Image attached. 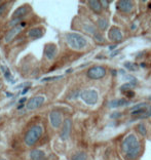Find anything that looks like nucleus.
I'll return each instance as SVG.
<instances>
[{
    "instance_id": "1",
    "label": "nucleus",
    "mask_w": 151,
    "mask_h": 160,
    "mask_svg": "<svg viewBox=\"0 0 151 160\" xmlns=\"http://www.w3.org/2000/svg\"><path fill=\"white\" fill-rule=\"evenodd\" d=\"M121 149L125 158L129 160L138 158L141 154V144L134 134H130L125 137L121 144Z\"/></svg>"
},
{
    "instance_id": "2",
    "label": "nucleus",
    "mask_w": 151,
    "mask_h": 160,
    "mask_svg": "<svg viewBox=\"0 0 151 160\" xmlns=\"http://www.w3.org/2000/svg\"><path fill=\"white\" fill-rule=\"evenodd\" d=\"M65 39H66L68 46L73 51H83L87 46V40L85 39L83 35L79 33H74V32L67 33L65 35Z\"/></svg>"
},
{
    "instance_id": "3",
    "label": "nucleus",
    "mask_w": 151,
    "mask_h": 160,
    "mask_svg": "<svg viewBox=\"0 0 151 160\" xmlns=\"http://www.w3.org/2000/svg\"><path fill=\"white\" fill-rule=\"evenodd\" d=\"M42 134H43V128H42V126L39 125V124H35V125L30 127L26 134H25L24 143L28 147L34 146V145L39 141L40 137H42Z\"/></svg>"
},
{
    "instance_id": "4",
    "label": "nucleus",
    "mask_w": 151,
    "mask_h": 160,
    "mask_svg": "<svg viewBox=\"0 0 151 160\" xmlns=\"http://www.w3.org/2000/svg\"><path fill=\"white\" fill-rule=\"evenodd\" d=\"M80 97H81V100L85 104L93 106V105L97 104L98 99H99V94H98V92L95 89H85V91H81Z\"/></svg>"
},
{
    "instance_id": "5",
    "label": "nucleus",
    "mask_w": 151,
    "mask_h": 160,
    "mask_svg": "<svg viewBox=\"0 0 151 160\" xmlns=\"http://www.w3.org/2000/svg\"><path fill=\"white\" fill-rule=\"evenodd\" d=\"M106 73H107V71H106V69H105V67H103V66H94V67H92V68L89 69L87 75V77H89L90 79L98 80V79L104 78Z\"/></svg>"
},
{
    "instance_id": "6",
    "label": "nucleus",
    "mask_w": 151,
    "mask_h": 160,
    "mask_svg": "<svg viewBox=\"0 0 151 160\" xmlns=\"http://www.w3.org/2000/svg\"><path fill=\"white\" fill-rule=\"evenodd\" d=\"M44 102H45V97L43 96L33 97L28 100V102L26 104V108L28 111H32V110H35L39 108V107H41Z\"/></svg>"
},
{
    "instance_id": "7",
    "label": "nucleus",
    "mask_w": 151,
    "mask_h": 160,
    "mask_svg": "<svg viewBox=\"0 0 151 160\" xmlns=\"http://www.w3.org/2000/svg\"><path fill=\"white\" fill-rule=\"evenodd\" d=\"M151 111V106L147 103H140L137 104L131 109V114L135 116H140L142 114H145L147 112Z\"/></svg>"
},
{
    "instance_id": "8",
    "label": "nucleus",
    "mask_w": 151,
    "mask_h": 160,
    "mask_svg": "<svg viewBox=\"0 0 151 160\" xmlns=\"http://www.w3.org/2000/svg\"><path fill=\"white\" fill-rule=\"evenodd\" d=\"M49 122L50 125H52L54 128H60L61 125H63V117L62 114L58 111H52L49 113Z\"/></svg>"
},
{
    "instance_id": "9",
    "label": "nucleus",
    "mask_w": 151,
    "mask_h": 160,
    "mask_svg": "<svg viewBox=\"0 0 151 160\" xmlns=\"http://www.w3.org/2000/svg\"><path fill=\"white\" fill-rule=\"evenodd\" d=\"M71 129H72V121L70 119H65L63 122L62 129L60 132V137H61L62 141H67L70 137L71 134Z\"/></svg>"
},
{
    "instance_id": "10",
    "label": "nucleus",
    "mask_w": 151,
    "mask_h": 160,
    "mask_svg": "<svg viewBox=\"0 0 151 160\" xmlns=\"http://www.w3.org/2000/svg\"><path fill=\"white\" fill-rule=\"evenodd\" d=\"M58 54V47L56 44L49 43L44 47V56L49 61H54Z\"/></svg>"
},
{
    "instance_id": "11",
    "label": "nucleus",
    "mask_w": 151,
    "mask_h": 160,
    "mask_svg": "<svg viewBox=\"0 0 151 160\" xmlns=\"http://www.w3.org/2000/svg\"><path fill=\"white\" fill-rule=\"evenodd\" d=\"M122 38H123V36H122L121 31H120L117 27H112V28H110V30L108 31V39H109L110 41L116 42L117 43V42L121 41Z\"/></svg>"
},
{
    "instance_id": "12",
    "label": "nucleus",
    "mask_w": 151,
    "mask_h": 160,
    "mask_svg": "<svg viewBox=\"0 0 151 160\" xmlns=\"http://www.w3.org/2000/svg\"><path fill=\"white\" fill-rule=\"evenodd\" d=\"M133 7H134V4L130 0H120V1H118L116 3V8L118 11L123 12V14H129V12H131Z\"/></svg>"
},
{
    "instance_id": "13",
    "label": "nucleus",
    "mask_w": 151,
    "mask_h": 160,
    "mask_svg": "<svg viewBox=\"0 0 151 160\" xmlns=\"http://www.w3.org/2000/svg\"><path fill=\"white\" fill-rule=\"evenodd\" d=\"M22 29H23V27L17 26V27H14V28H11V30H9V31L6 33L5 37H4V41H5V43H9V42H11L12 40L17 36V35L21 33Z\"/></svg>"
},
{
    "instance_id": "14",
    "label": "nucleus",
    "mask_w": 151,
    "mask_h": 160,
    "mask_svg": "<svg viewBox=\"0 0 151 160\" xmlns=\"http://www.w3.org/2000/svg\"><path fill=\"white\" fill-rule=\"evenodd\" d=\"M29 12V7L28 5H22L17 7L16 11L12 14V19H22L23 17L27 16Z\"/></svg>"
},
{
    "instance_id": "15",
    "label": "nucleus",
    "mask_w": 151,
    "mask_h": 160,
    "mask_svg": "<svg viewBox=\"0 0 151 160\" xmlns=\"http://www.w3.org/2000/svg\"><path fill=\"white\" fill-rule=\"evenodd\" d=\"M44 34V29L41 28V27H36V28H32L30 29L28 32H27V36L30 37V38H40L42 37Z\"/></svg>"
},
{
    "instance_id": "16",
    "label": "nucleus",
    "mask_w": 151,
    "mask_h": 160,
    "mask_svg": "<svg viewBox=\"0 0 151 160\" xmlns=\"http://www.w3.org/2000/svg\"><path fill=\"white\" fill-rule=\"evenodd\" d=\"M29 156L31 160H45V153L42 150H39V149L31 150Z\"/></svg>"
},
{
    "instance_id": "17",
    "label": "nucleus",
    "mask_w": 151,
    "mask_h": 160,
    "mask_svg": "<svg viewBox=\"0 0 151 160\" xmlns=\"http://www.w3.org/2000/svg\"><path fill=\"white\" fill-rule=\"evenodd\" d=\"M130 102L125 99H115L112 100L108 103V106L109 108H119V107H123V106H127L129 105Z\"/></svg>"
},
{
    "instance_id": "18",
    "label": "nucleus",
    "mask_w": 151,
    "mask_h": 160,
    "mask_svg": "<svg viewBox=\"0 0 151 160\" xmlns=\"http://www.w3.org/2000/svg\"><path fill=\"white\" fill-rule=\"evenodd\" d=\"M89 6L93 11L96 14H101L102 11V5H101V2L99 0H90L89 1Z\"/></svg>"
},
{
    "instance_id": "19",
    "label": "nucleus",
    "mask_w": 151,
    "mask_h": 160,
    "mask_svg": "<svg viewBox=\"0 0 151 160\" xmlns=\"http://www.w3.org/2000/svg\"><path fill=\"white\" fill-rule=\"evenodd\" d=\"M97 25L101 31H105L108 28V20L105 17H100L97 21Z\"/></svg>"
},
{
    "instance_id": "20",
    "label": "nucleus",
    "mask_w": 151,
    "mask_h": 160,
    "mask_svg": "<svg viewBox=\"0 0 151 160\" xmlns=\"http://www.w3.org/2000/svg\"><path fill=\"white\" fill-rule=\"evenodd\" d=\"M71 160H87V154L84 152H77L72 155Z\"/></svg>"
},
{
    "instance_id": "21",
    "label": "nucleus",
    "mask_w": 151,
    "mask_h": 160,
    "mask_svg": "<svg viewBox=\"0 0 151 160\" xmlns=\"http://www.w3.org/2000/svg\"><path fill=\"white\" fill-rule=\"evenodd\" d=\"M83 29H84V31L87 32V33H89L90 35H94L97 33V29L95 28V26L94 25H92V24H85L84 26H83Z\"/></svg>"
},
{
    "instance_id": "22",
    "label": "nucleus",
    "mask_w": 151,
    "mask_h": 160,
    "mask_svg": "<svg viewBox=\"0 0 151 160\" xmlns=\"http://www.w3.org/2000/svg\"><path fill=\"white\" fill-rule=\"evenodd\" d=\"M136 128H137L138 132H139L141 136H142V137H146V134H147V128H146V125H145L144 123H142V122H141V123L138 124Z\"/></svg>"
},
{
    "instance_id": "23",
    "label": "nucleus",
    "mask_w": 151,
    "mask_h": 160,
    "mask_svg": "<svg viewBox=\"0 0 151 160\" xmlns=\"http://www.w3.org/2000/svg\"><path fill=\"white\" fill-rule=\"evenodd\" d=\"M1 70L3 71L4 77L6 78V80H8L9 82H14V81H12V76H11V72H9V70L7 68H4V67H2V66H1Z\"/></svg>"
},
{
    "instance_id": "24",
    "label": "nucleus",
    "mask_w": 151,
    "mask_h": 160,
    "mask_svg": "<svg viewBox=\"0 0 151 160\" xmlns=\"http://www.w3.org/2000/svg\"><path fill=\"white\" fill-rule=\"evenodd\" d=\"M124 68L130 70V71H136L138 69V66L134 63H131V62H125L124 63Z\"/></svg>"
},
{
    "instance_id": "25",
    "label": "nucleus",
    "mask_w": 151,
    "mask_h": 160,
    "mask_svg": "<svg viewBox=\"0 0 151 160\" xmlns=\"http://www.w3.org/2000/svg\"><path fill=\"white\" fill-rule=\"evenodd\" d=\"M94 39L96 42H98V43H104L105 42L104 37H103V35L101 34L100 32H97V33L94 35Z\"/></svg>"
},
{
    "instance_id": "26",
    "label": "nucleus",
    "mask_w": 151,
    "mask_h": 160,
    "mask_svg": "<svg viewBox=\"0 0 151 160\" xmlns=\"http://www.w3.org/2000/svg\"><path fill=\"white\" fill-rule=\"evenodd\" d=\"M134 86L133 85L132 83H130V82H127V83H125V84H123V85H121L120 86V91L121 92H127V91H131V88Z\"/></svg>"
},
{
    "instance_id": "27",
    "label": "nucleus",
    "mask_w": 151,
    "mask_h": 160,
    "mask_svg": "<svg viewBox=\"0 0 151 160\" xmlns=\"http://www.w3.org/2000/svg\"><path fill=\"white\" fill-rule=\"evenodd\" d=\"M80 92L79 91H73L72 94H70L69 96H68V100H75V99H77L78 97H80Z\"/></svg>"
},
{
    "instance_id": "28",
    "label": "nucleus",
    "mask_w": 151,
    "mask_h": 160,
    "mask_svg": "<svg viewBox=\"0 0 151 160\" xmlns=\"http://www.w3.org/2000/svg\"><path fill=\"white\" fill-rule=\"evenodd\" d=\"M21 20L22 19H12L11 22H9L8 26L11 27V28H14V27H17V25L19 23H21Z\"/></svg>"
},
{
    "instance_id": "29",
    "label": "nucleus",
    "mask_w": 151,
    "mask_h": 160,
    "mask_svg": "<svg viewBox=\"0 0 151 160\" xmlns=\"http://www.w3.org/2000/svg\"><path fill=\"white\" fill-rule=\"evenodd\" d=\"M63 76H54V77H46L44 78L42 81H52V80H57V79H61Z\"/></svg>"
},
{
    "instance_id": "30",
    "label": "nucleus",
    "mask_w": 151,
    "mask_h": 160,
    "mask_svg": "<svg viewBox=\"0 0 151 160\" xmlns=\"http://www.w3.org/2000/svg\"><path fill=\"white\" fill-rule=\"evenodd\" d=\"M101 5H102V7H104V8H108L109 7V4L110 2L107 1V0H101Z\"/></svg>"
},
{
    "instance_id": "31",
    "label": "nucleus",
    "mask_w": 151,
    "mask_h": 160,
    "mask_svg": "<svg viewBox=\"0 0 151 160\" xmlns=\"http://www.w3.org/2000/svg\"><path fill=\"white\" fill-rule=\"evenodd\" d=\"M149 117H151V111L147 112V113H145V114L140 115V116H138V118H139V119H142V118H149Z\"/></svg>"
},
{
    "instance_id": "32",
    "label": "nucleus",
    "mask_w": 151,
    "mask_h": 160,
    "mask_svg": "<svg viewBox=\"0 0 151 160\" xmlns=\"http://www.w3.org/2000/svg\"><path fill=\"white\" fill-rule=\"evenodd\" d=\"M124 94H125V97H129V99H132V97H135V92L133 91H129L124 92Z\"/></svg>"
},
{
    "instance_id": "33",
    "label": "nucleus",
    "mask_w": 151,
    "mask_h": 160,
    "mask_svg": "<svg viewBox=\"0 0 151 160\" xmlns=\"http://www.w3.org/2000/svg\"><path fill=\"white\" fill-rule=\"evenodd\" d=\"M6 6H7L6 3H3V4H1V5H0V17L3 14V12H4V11H5Z\"/></svg>"
},
{
    "instance_id": "34",
    "label": "nucleus",
    "mask_w": 151,
    "mask_h": 160,
    "mask_svg": "<svg viewBox=\"0 0 151 160\" xmlns=\"http://www.w3.org/2000/svg\"><path fill=\"white\" fill-rule=\"evenodd\" d=\"M121 116V113L120 112H115L114 114H111V118H119V117Z\"/></svg>"
},
{
    "instance_id": "35",
    "label": "nucleus",
    "mask_w": 151,
    "mask_h": 160,
    "mask_svg": "<svg viewBox=\"0 0 151 160\" xmlns=\"http://www.w3.org/2000/svg\"><path fill=\"white\" fill-rule=\"evenodd\" d=\"M117 47V44H113V45H110L109 46V51H114L115 48Z\"/></svg>"
},
{
    "instance_id": "36",
    "label": "nucleus",
    "mask_w": 151,
    "mask_h": 160,
    "mask_svg": "<svg viewBox=\"0 0 151 160\" xmlns=\"http://www.w3.org/2000/svg\"><path fill=\"white\" fill-rule=\"evenodd\" d=\"M25 101H26V97H24V99H21V100H20V103L22 104V103H24Z\"/></svg>"
},
{
    "instance_id": "37",
    "label": "nucleus",
    "mask_w": 151,
    "mask_h": 160,
    "mask_svg": "<svg viewBox=\"0 0 151 160\" xmlns=\"http://www.w3.org/2000/svg\"><path fill=\"white\" fill-rule=\"evenodd\" d=\"M140 66H141V67H146V65H145V63H141Z\"/></svg>"
},
{
    "instance_id": "38",
    "label": "nucleus",
    "mask_w": 151,
    "mask_h": 160,
    "mask_svg": "<svg viewBox=\"0 0 151 160\" xmlns=\"http://www.w3.org/2000/svg\"><path fill=\"white\" fill-rule=\"evenodd\" d=\"M1 87H2V83L0 82V88H1Z\"/></svg>"
},
{
    "instance_id": "39",
    "label": "nucleus",
    "mask_w": 151,
    "mask_h": 160,
    "mask_svg": "<svg viewBox=\"0 0 151 160\" xmlns=\"http://www.w3.org/2000/svg\"><path fill=\"white\" fill-rule=\"evenodd\" d=\"M148 7H149V8H151V3H149V6H148Z\"/></svg>"
},
{
    "instance_id": "40",
    "label": "nucleus",
    "mask_w": 151,
    "mask_h": 160,
    "mask_svg": "<svg viewBox=\"0 0 151 160\" xmlns=\"http://www.w3.org/2000/svg\"><path fill=\"white\" fill-rule=\"evenodd\" d=\"M0 160H7V159H4V158H0Z\"/></svg>"
},
{
    "instance_id": "41",
    "label": "nucleus",
    "mask_w": 151,
    "mask_h": 160,
    "mask_svg": "<svg viewBox=\"0 0 151 160\" xmlns=\"http://www.w3.org/2000/svg\"><path fill=\"white\" fill-rule=\"evenodd\" d=\"M149 99H150V100H151V97H149Z\"/></svg>"
}]
</instances>
